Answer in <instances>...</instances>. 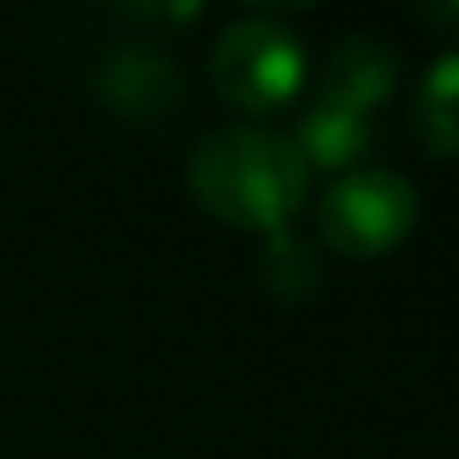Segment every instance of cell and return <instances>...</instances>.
<instances>
[{
	"label": "cell",
	"instance_id": "9c48e42d",
	"mask_svg": "<svg viewBox=\"0 0 459 459\" xmlns=\"http://www.w3.org/2000/svg\"><path fill=\"white\" fill-rule=\"evenodd\" d=\"M425 21H439V25H459V5H429Z\"/></svg>",
	"mask_w": 459,
	"mask_h": 459
},
{
	"label": "cell",
	"instance_id": "3957f363",
	"mask_svg": "<svg viewBox=\"0 0 459 459\" xmlns=\"http://www.w3.org/2000/svg\"><path fill=\"white\" fill-rule=\"evenodd\" d=\"M415 183L390 169H356L326 188L316 208V232L341 257H385L415 232Z\"/></svg>",
	"mask_w": 459,
	"mask_h": 459
},
{
	"label": "cell",
	"instance_id": "277c9868",
	"mask_svg": "<svg viewBox=\"0 0 459 459\" xmlns=\"http://www.w3.org/2000/svg\"><path fill=\"white\" fill-rule=\"evenodd\" d=\"M94 90L124 124H159L183 104V70L159 45H119L100 60Z\"/></svg>",
	"mask_w": 459,
	"mask_h": 459
},
{
	"label": "cell",
	"instance_id": "52a82bcc",
	"mask_svg": "<svg viewBox=\"0 0 459 459\" xmlns=\"http://www.w3.org/2000/svg\"><path fill=\"white\" fill-rule=\"evenodd\" d=\"M415 139L435 159H459V55H439L410 100Z\"/></svg>",
	"mask_w": 459,
	"mask_h": 459
},
{
	"label": "cell",
	"instance_id": "7a4b0ae2",
	"mask_svg": "<svg viewBox=\"0 0 459 459\" xmlns=\"http://www.w3.org/2000/svg\"><path fill=\"white\" fill-rule=\"evenodd\" d=\"M208 74L212 90L228 104H238L242 114H277L301 94L307 55L287 25L267 21V15H247L218 35Z\"/></svg>",
	"mask_w": 459,
	"mask_h": 459
},
{
	"label": "cell",
	"instance_id": "5b68a950",
	"mask_svg": "<svg viewBox=\"0 0 459 459\" xmlns=\"http://www.w3.org/2000/svg\"><path fill=\"white\" fill-rule=\"evenodd\" d=\"M400 80V60L385 40L376 35H351L336 50L326 55V70H321V100L341 104V109H360L376 114L380 104L395 94Z\"/></svg>",
	"mask_w": 459,
	"mask_h": 459
},
{
	"label": "cell",
	"instance_id": "ba28073f",
	"mask_svg": "<svg viewBox=\"0 0 459 459\" xmlns=\"http://www.w3.org/2000/svg\"><path fill=\"white\" fill-rule=\"evenodd\" d=\"M257 272H262V281H267V291H277L281 301H301L307 291H316V281H321L316 247L291 238L287 228L267 238V247H262V257H257Z\"/></svg>",
	"mask_w": 459,
	"mask_h": 459
},
{
	"label": "cell",
	"instance_id": "6da1fadb",
	"mask_svg": "<svg viewBox=\"0 0 459 459\" xmlns=\"http://www.w3.org/2000/svg\"><path fill=\"white\" fill-rule=\"evenodd\" d=\"M188 188L198 198V208L212 212L218 222L272 238L307 203L311 169L301 163L287 134L228 124V129H212L193 149Z\"/></svg>",
	"mask_w": 459,
	"mask_h": 459
},
{
	"label": "cell",
	"instance_id": "8992f818",
	"mask_svg": "<svg viewBox=\"0 0 459 459\" xmlns=\"http://www.w3.org/2000/svg\"><path fill=\"white\" fill-rule=\"evenodd\" d=\"M291 149L301 153L307 169H326V173H356V163L376 149V119L360 109H341V104L316 100L301 114Z\"/></svg>",
	"mask_w": 459,
	"mask_h": 459
}]
</instances>
